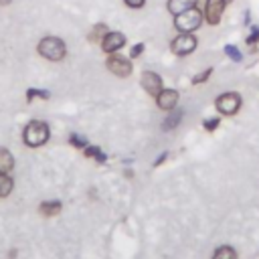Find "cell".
Wrapping results in <instances>:
<instances>
[{
  "instance_id": "1",
  "label": "cell",
  "mask_w": 259,
  "mask_h": 259,
  "mask_svg": "<svg viewBox=\"0 0 259 259\" xmlns=\"http://www.w3.org/2000/svg\"><path fill=\"white\" fill-rule=\"evenodd\" d=\"M202 20H204L202 12L196 6H192V8H188V10H184V12L174 16V26L180 32H194L202 24Z\"/></svg>"
},
{
  "instance_id": "2",
  "label": "cell",
  "mask_w": 259,
  "mask_h": 259,
  "mask_svg": "<svg viewBox=\"0 0 259 259\" xmlns=\"http://www.w3.org/2000/svg\"><path fill=\"white\" fill-rule=\"evenodd\" d=\"M22 138H24L26 146H30V148H38V146H42V144L49 140V125H47L45 121L34 119V121H30V123L24 127Z\"/></svg>"
},
{
  "instance_id": "3",
  "label": "cell",
  "mask_w": 259,
  "mask_h": 259,
  "mask_svg": "<svg viewBox=\"0 0 259 259\" xmlns=\"http://www.w3.org/2000/svg\"><path fill=\"white\" fill-rule=\"evenodd\" d=\"M38 53L45 57V59H49V61H61L63 57H65V53H67V47H65V42L59 38V36H45L40 42H38Z\"/></svg>"
},
{
  "instance_id": "4",
  "label": "cell",
  "mask_w": 259,
  "mask_h": 259,
  "mask_svg": "<svg viewBox=\"0 0 259 259\" xmlns=\"http://www.w3.org/2000/svg\"><path fill=\"white\" fill-rule=\"evenodd\" d=\"M214 105H217L219 113H223V115H235L239 111V107H241V95L235 93V91L223 93V95L217 97Z\"/></svg>"
},
{
  "instance_id": "5",
  "label": "cell",
  "mask_w": 259,
  "mask_h": 259,
  "mask_svg": "<svg viewBox=\"0 0 259 259\" xmlns=\"http://www.w3.org/2000/svg\"><path fill=\"white\" fill-rule=\"evenodd\" d=\"M196 45H198V40H196V36H194L192 32H182V34H178V36L172 40L170 49H172L174 55L186 57V55H190V53L196 49Z\"/></svg>"
},
{
  "instance_id": "6",
  "label": "cell",
  "mask_w": 259,
  "mask_h": 259,
  "mask_svg": "<svg viewBox=\"0 0 259 259\" xmlns=\"http://www.w3.org/2000/svg\"><path fill=\"white\" fill-rule=\"evenodd\" d=\"M227 8V0H206L204 2V22H208L210 26H217L221 22V16Z\"/></svg>"
},
{
  "instance_id": "7",
  "label": "cell",
  "mask_w": 259,
  "mask_h": 259,
  "mask_svg": "<svg viewBox=\"0 0 259 259\" xmlns=\"http://www.w3.org/2000/svg\"><path fill=\"white\" fill-rule=\"evenodd\" d=\"M123 45H125V34L119 30H107L101 38V49H103V53H109V55L119 51Z\"/></svg>"
},
{
  "instance_id": "8",
  "label": "cell",
  "mask_w": 259,
  "mask_h": 259,
  "mask_svg": "<svg viewBox=\"0 0 259 259\" xmlns=\"http://www.w3.org/2000/svg\"><path fill=\"white\" fill-rule=\"evenodd\" d=\"M105 65L117 77H127V75H132V69H134L132 67V61L125 59V57H119V55H109Z\"/></svg>"
},
{
  "instance_id": "9",
  "label": "cell",
  "mask_w": 259,
  "mask_h": 259,
  "mask_svg": "<svg viewBox=\"0 0 259 259\" xmlns=\"http://www.w3.org/2000/svg\"><path fill=\"white\" fill-rule=\"evenodd\" d=\"M140 81H142V87L146 89V93H150V95H154V97L164 89V87H162V85H164V83H162V77H160L158 73H154V71H144Z\"/></svg>"
},
{
  "instance_id": "10",
  "label": "cell",
  "mask_w": 259,
  "mask_h": 259,
  "mask_svg": "<svg viewBox=\"0 0 259 259\" xmlns=\"http://www.w3.org/2000/svg\"><path fill=\"white\" fill-rule=\"evenodd\" d=\"M178 91L176 89H162L158 95H156V103H158V107L160 109H164V111H170V109H174L176 107V103H178Z\"/></svg>"
},
{
  "instance_id": "11",
  "label": "cell",
  "mask_w": 259,
  "mask_h": 259,
  "mask_svg": "<svg viewBox=\"0 0 259 259\" xmlns=\"http://www.w3.org/2000/svg\"><path fill=\"white\" fill-rule=\"evenodd\" d=\"M192 6H196V0H168V10L174 16L184 12V10H188V8H192Z\"/></svg>"
},
{
  "instance_id": "12",
  "label": "cell",
  "mask_w": 259,
  "mask_h": 259,
  "mask_svg": "<svg viewBox=\"0 0 259 259\" xmlns=\"http://www.w3.org/2000/svg\"><path fill=\"white\" fill-rule=\"evenodd\" d=\"M12 166H14V158H12V154H10L8 150L0 148V172H10Z\"/></svg>"
},
{
  "instance_id": "13",
  "label": "cell",
  "mask_w": 259,
  "mask_h": 259,
  "mask_svg": "<svg viewBox=\"0 0 259 259\" xmlns=\"http://www.w3.org/2000/svg\"><path fill=\"white\" fill-rule=\"evenodd\" d=\"M12 190V178L6 172H0V198L8 196Z\"/></svg>"
},
{
  "instance_id": "14",
  "label": "cell",
  "mask_w": 259,
  "mask_h": 259,
  "mask_svg": "<svg viewBox=\"0 0 259 259\" xmlns=\"http://www.w3.org/2000/svg\"><path fill=\"white\" fill-rule=\"evenodd\" d=\"M212 259H237V253H235V249H233V247L223 245V247H219V249L214 251Z\"/></svg>"
},
{
  "instance_id": "15",
  "label": "cell",
  "mask_w": 259,
  "mask_h": 259,
  "mask_svg": "<svg viewBox=\"0 0 259 259\" xmlns=\"http://www.w3.org/2000/svg\"><path fill=\"white\" fill-rule=\"evenodd\" d=\"M180 119H182V111H178V113H170V115L162 121V130H164V132H168V130L176 127V125L180 123Z\"/></svg>"
},
{
  "instance_id": "16",
  "label": "cell",
  "mask_w": 259,
  "mask_h": 259,
  "mask_svg": "<svg viewBox=\"0 0 259 259\" xmlns=\"http://www.w3.org/2000/svg\"><path fill=\"white\" fill-rule=\"evenodd\" d=\"M38 210H40L42 214H47V217H51V214H57V212L61 210V202H57V200H51V202H42V204L38 206Z\"/></svg>"
},
{
  "instance_id": "17",
  "label": "cell",
  "mask_w": 259,
  "mask_h": 259,
  "mask_svg": "<svg viewBox=\"0 0 259 259\" xmlns=\"http://www.w3.org/2000/svg\"><path fill=\"white\" fill-rule=\"evenodd\" d=\"M225 53H227V57H229L231 61H235V63H241V61H243V55L239 53V49H237L235 45H227V47H225Z\"/></svg>"
},
{
  "instance_id": "18",
  "label": "cell",
  "mask_w": 259,
  "mask_h": 259,
  "mask_svg": "<svg viewBox=\"0 0 259 259\" xmlns=\"http://www.w3.org/2000/svg\"><path fill=\"white\" fill-rule=\"evenodd\" d=\"M212 75V69H204L202 73H198V75H194L192 77V85H198V83H204L208 77Z\"/></svg>"
},
{
  "instance_id": "19",
  "label": "cell",
  "mask_w": 259,
  "mask_h": 259,
  "mask_svg": "<svg viewBox=\"0 0 259 259\" xmlns=\"http://www.w3.org/2000/svg\"><path fill=\"white\" fill-rule=\"evenodd\" d=\"M26 97H28V101H30L32 97H42V99H47V97H49V91H38V89H28V93H26Z\"/></svg>"
},
{
  "instance_id": "20",
  "label": "cell",
  "mask_w": 259,
  "mask_h": 259,
  "mask_svg": "<svg viewBox=\"0 0 259 259\" xmlns=\"http://www.w3.org/2000/svg\"><path fill=\"white\" fill-rule=\"evenodd\" d=\"M85 154H87V156H95V158H97L99 162H103V160H105V156H103V154L99 152V148H95V146L87 148V150H85Z\"/></svg>"
},
{
  "instance_id": "21",
  "label": "cell",
  "mask_w": 259,
  "mask_h": 259,
  "mask_svg": "<svg viewBox=\"0 0 259 259\" xmlns=\"http://www.w3.org/2000/svg\"><path fill=\"white\" fill-rule=\"evenodd\" d=\"M144 49H146V47H144V42H138V45H134V47L130 49V57H132V59H136V57H140Z\"/></svg>"
},
{
  "instance_id": "22",
  "label": "cell",
  "mask_w": 259,
  "mask_h": 259,
  "mask_svg": "<svg viewBox=\"0 0 259 259\" xmlns=\"http://www.w3.org/2000/svg\"><path fill=\"white\" fill-rule=\"evenodd\" d=\"M257 40H259V28L255 26V28H253V32L247 36V45H255Z\"/></svg>"
},
{
  "instance_id": "23",
  "label": "cell",
  "mask_w": 259,
  "mask_h": 259,
  "mask_svg": "<svg viewBox=\"0 0 259 259\" xmlns=\"http://www.w3.org/2000/svg\"><path fill=\"white\" fill-rule=\"evenodd\" d=\"M217 125H219V117H212V119H206L204 121V130H208V132H212Z\"/></svg>"
},
{
  "instance_id": "24",
  "label": "cell",
  "mask_w": 259,
  "mask_h": 259,
  "mask_svg": "<svg viewBox=\"0 0 259 259\" xmlns=\"http://www.w3.org/2000/svg\"><path fill=\"white\" fill-rule=\"evenodd\" d=\"M71 144H75L77 148H85V140H83V138H79L77 134H73V136H71Z\"/></svg>"
},
{
  "instance_id": "25",
  "label": "cell",
  "mask_w": 259,
  "mask_h": 259,
  "mask_svg": "<svg viewBox=\"0 0 259 259\" xmlns=\"http://www.w3.org/2000/svg\"><path fill=\"white\" fill-rule=\"evenodd\" d=\"M130 8H142L144 4H146V0H123Z\"/></svg>"
},
{
  "instance_id": "26",
  "label": "cell",
  "mask_w": 259,
  "mask_h": 259,
  "mask_svg": "<svg viewBox=\"0 0 259 259\" xmlns=\"http://www.w3.org/2000/svg\"><path fill=\"white\" fill-rule=\"evenodd\" d=\"M8 2H10V0H0V4H2V6H6Z\"/></svg>"
},
{
  "instance_id": "27",
  "label": "cell",
  "mask_w": 259,
  "mask_h": 259,
  "mask_svg": "<svg viewBox=\"0 0 259 259\" xmlns=\"http://www.w3.org/2000/svg\"><path fill=\"white\" fill-rule=\"evenodd\" d=\"M227 2H229V0H227Z\"/></svg>"
}]
</instances>
